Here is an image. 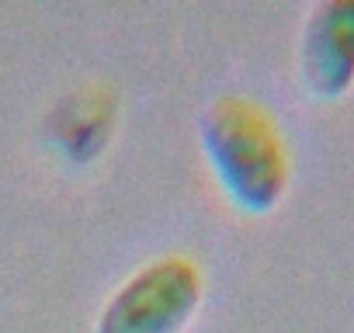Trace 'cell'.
<instances>
[{
    "instance_id": "cell-1",
    "label": "cell",
    "mask_w": 354,
    "mask_h": 333,
    "mask_svg": "<svg viewBox=\"0 0 354 333\" xmlns=\"http://www.w3.org/2000/svg\"><path fill=\"white\" fill-rule=\"evenodd\" d=\"M198 146L223 195L250 216L271 212L292 178V156L271 111L250 97L223 94L198 118Z\"/></svg>"
},
{
    "instance_id": "cell-2",
    "label": "cell",
    "mask_w": 354,
    "mask_h": 333,
    "mask_svg": "<svg viewBox=\"0 0 354 333\" xmlns=\"http://www.w3.org/2000/svg\"><path fill=\"white\" fill-rule=\"evenodd\" d=\"M202 302V267L188 254H163L136 267L104 298L94 333H181Z\"/></svg>"
},
{
    "instance_id": "cell-3",
    "label": "cell",
    "mask_w": 354,
    "mask_h": 333,
    "mask_svg": "<svg viewBox=\"0 0 354 333\" xmlns=\"http://www.w3.org/2000/svg\"><path fill=\"white\" fill-rule=\"evenodd\" d=\"M299 80L313 97L333 101L354 84V0H319L299 32Z\"/></svg>"
},
{
    "instance_id": "cell-4",
    "label": "cell",
    "mask_w": 354,
    "mask_h": 333,
    "mask_svg": "<svg viewBox=\"0 0 354 333\" xmlns=\"http://www.w3.org/2000/svg\"><path fill=\"white\" fill-rule=\"evenodd\" d=\"M56 142L73 160H87L94 149H101V142H104V115H101V108H91L87 101H80V115L77 111H59Z\"/></svg>"
}]
</instances>
